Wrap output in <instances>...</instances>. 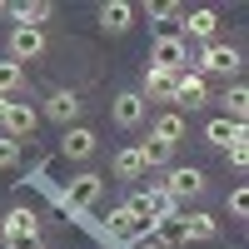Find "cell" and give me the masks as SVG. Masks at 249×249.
<instances>
[{
  "label": "cell",
  "mask_w": 249,
  "mask_h": 249,
  "mask_svg": "<svg viewBox=\"0 0 249 249\" xmlns=\"http://www.w3.org/2000/svg\"><path fill=\"white\" fill-rule=\"evenodd\" d=\"M124 204H130V214H135V219L144 224V230H150L155 219H164V214H179V204H175L170 195H164L160 184H155V190H135V195L124 199Z\"/></svg>",
  "instance_id": "cell-1"
},
{
  "label": "cell",
  "mask_w": 249,
  "mask_h": 249,
  "mask_svg": "<svg viewBox=\"0 0 249 249\" xmlns=\"http://www.w3.org/2000/svg\"><path fill=\"white\" fill-rule=\"evenodd\" d=\"M0 239L10 249H40V219L35 210H10L5 224H0Z\"/></svg>",
  "instance_id": "cell-2"
},
{
  "label": "cell",
  "mask_w": 249,
  "mask_h": 249,
  "mask_svg": "<svg viewBox=\"0 0 249 249\" xmlns=\"http://www.w3.org/2000/svg\"><path fill=\"white\" fill-rule=\"evenodd\" d=\"M100 190H105V175H95V170H85V175H75L65 190H60V204H65L70 214H85L90 204L100 199Z\"/></svg>",
  "instance_id": "cell-3"
},
{
  "label": "cell",
  "mask_w": 249,
  "mask_h": 249,
  "mask_svg": "<svg viewBox=\"0 0 249 249\" xmlns=\"http://www.w3.org/2000/svg\"><path fill=\"white\" fill-rule=\"evenodd\" d=\"M239 65H244V60H239L234 45H204L199 60H190V70H195V75H234Z\"/></svg>",
  "instance_id": "cell-4"
},
{
  "label": "cell",
  "mask_w": 249,
  "mask_h": 249,
  "mask_svg": "<svg viewBox=\"0 0 249 249\" xmlns=\"http://www.w3.org/2000/svg\"><path fill=\"white\" fill-rule=\"evenodd\" d=\"M170 105H175V110H190V115H195V110H204V105H210V85H204V75H195L190 65H184Z\"/></svg>",
  "instance_id": "cell-5"
},
{
  "label": "cell",
  "mask_w": 249,
  "mask_h": 249,
  "mask_svg": "<svg viewBox=\"0 0 249 249\" xmlns=\"http://www.w3.org/2000/svg\"><path fill=\"white\" fill-rule=\"evenodd\" d=\"M150 65H155V70H184V65H190V45H184L179 35H155Z\"/></svg>",
  "instance_id": "cell-6"
},
{
  "label": "cell",
  "mask_w": 249,
  "mask_h": 249,
  "mask_svg": "<svg viewBox=\"0 0 249 249\" xmlns=\"http://www.w3.org/2000/svg\"><path fill=\"white\" fill-rule=\"evenodd\" d=\"M179 25H184V45H190V40H204V45H214V30H219V15L210 10V5H195V10H184L179 15Z\"/></svg>",
  "instance_id": "cell-7"
},
{
  "label": "cell",
  "mask_w": 249,
  "mask_h": 249,
  "mask_svg": "<svg viewBox=\"0 0 249 249\" xmlns=\"http://www.w3.org/2000/svg\"><path fill=\"white\" fill-rule=\"evenodd\" d=\"M0 124H5V140H30L35 135V124H40V115L25 105V100H10V105H5V115H0Z\"/></svg>",
  "instance_id": "cell-8"
},
{
  "label": "cell",
  "mask_w": 249,
  "mask_h": 249,
  "mask_svg": "<svg viewBox=\"0 0 249 249\" xmlns=\"http://www.w3.org/2000/svg\"><path fill=\"white\" fill-rule=\"evenodd\" d=\"M160 190L170 195L175 204H179V199H195V195H204V175L195 170V164H179V170H170V179H164Z\"/></svg>",
  "instance_id": "cell-9"
},
{
  "label": "cell",
  "mask_w": 249,
  "mask_h": 249,
  "mask_svg": "<svg viewBox=\"0 0 249 249\" xmlns=\"http://www.w3.org/2000/svg\"><path fill=\"white\" fill-rule=\"evenodd\" d=\"M40 55H45V30L15 25V30H10V60H15V65H25V60H40Z\"/></svg>",
  "instance_id": "cell-10"
},
{
  "label": "cell",
  "mask_w": 249,
  "mask_h": 249,
  "mask_svg": "<svg viewBox=\"0 0 249 249\" xmlns=\"http://www.w3.org/2000/svg\"><path fill=\"white\" fill-rule=\"evenodd\" d=\"M100 150V140H95V130H85V124H70L65 135H60V155L65 160H90Z\"/></svg>",
  "instance_id": "cell-11"
},
{
  "label": "cell",
  "mask_w": 249,
  "mask_h": 249,
  "mask_svg": "<svg viewBox=\"0 0 249 249\" xmlns=\"http://www.w3.org/2000/svg\"><path fill=\"white\" fill-rule=\"evenodd\" d=\"M105 234H110V244H135V239L144 234V224L130 214V204H120V210H110V224H105Z\"/></svg>",
  "instance_id": "cell-12"
},
{
  "label": "cell",
  "mask_w": 249,
  "mask_h": 249,
  "mask_svg": "<svg viewBox=\"0 0 249 249\" xmlns=\"http://www.w3.org/2000/svg\"><path fill=\"white\" fill-rule=\"evenodd\" d=\"M175 85H179V70H144V90H140V100H164L170 105L175 100Z\"/></svg>",
  "instance_id": "cell-13"
},
{
  "label": "cell",
  "mask_w": 249,
  "mask_h": 249,
  "mask_svg": "<svg viewBox=\"0 0 249 249\" xmlns=\"http://www.w3.org/2000/svg\"><path fill=\"white\" fill-rule=\"evenodd\" d=\"M115 124L120 130H135V124H144V100H140V90H124V95H115Z\"/></svg>",
  "instance_id": "cell-14"
},
{
  "label": "cell",
  "mask_w": 249,
  "mask_h": 249,
  "mask_svg": "<svg viewBox=\"0 0 249 249\" xmlns=\"http://www.w3.org/2000/svg\"><path fill=\"white\" fill-rule=\"evenodd\" d=\"M45 115H50L55 124H65V130H70L75 115H80V95H75V90H55V95L45 100Z\"/></svg>",
  "instance_id": "cell-15"
},
{
  "label": "cell",
  "mask_w": 249,
  "mask_h": 249,
  "mask_svg": "<svg viewBox=\"0 0 249 249\" xmlns=\"http://www.w3.org/2000/svg\"><path fill=\"white\" fill-rule=\"evenodd\" d=\"M5 15H15L25 30H40L50 20V0H15V5H5Z\"/></svg>",
  "instance_id": "cell-16"
},
{
  "label": "cell",
  "mask_w": 249,
  "mask_h": 249,
  "mask_svg": "<svg viewBox=\"0 0 249 249\" xmlns=\"http://www.w3.org/2000/svg\"><path fill=\"white\" fill-rule=\"evenodd\" d=\"M150 239H155L160 249L184 244V214H164V219H155V224H150Z\"/></svg>",
  "instance_id": "cell-17"
},
{
  "label": "cell",
  "mask_w": 249,
  "mask_h": 249,
  "mask_svg": "<svg viewBox=\"0 0 249 249\" xmlns=\"http://www.w3.org/2000/svg\"><path fill=\"white\" fill-rule=\"evenodd\" d=\"M100 25L110 35H124L135 25V5H124V0H110V5H100Z\"/></svg>",
  "instance_id": "cell-18"
},
{
  "label": "cell",
  "mask_w": 249,
  "mask_h": 249,
  "mask_svg": "<svg viewBox=\"0 0 249 249\" xmlns=\"http://www.w3.org/2000/svg\"><path fill=\"white\" fill-rule=\"evenodd\" d=\"M204 140H210V144H219V150H230V144H239L244 140V124H234V120H210V124H204Z\"/></svg>",
  "instance_id": "cell-19"
},
{
  "label": "cell",
  "mask_w": 249,
  "mask_h": 249,
  "mask_svg": "<svg viewBox=\"0 0 249 249\" xmlns=\"http://www.w3.org/2000/svg\"><path fill=\"white\" fill-rule=\"evenodd\" d=\"M214 234H219L214 214H190V219H184V244H210Z\"/></svg>",
  "instance_id": "cell-20"
},
{
  "label": "cell",
  "mask_w": 249,
  "mask_h": 249,
  "mask_svg": "<svg viewBox=\"0 0 249 249\" xmlns=\"http://www.w3.org/2000/svg\"><path fill=\"white\" fill-rule=\"evenodd\" d=\"M150 170H144V160H140V144H130V150H120L115 155V179H144Z\"/></svg>",
  "instance_id": "cell-21"
},
{
  "label": "cell",
  "mask_w": 249,
  "mask_h": 249,
  "mask_svg": "<svg viewBox=\"0 0 249 249\" xmlns=\"http://www.w3.org/2000/svg\"><path fill=\"white\" fill-rule=\"evenodd\" d=\"M179 135H184V115L179 110H164L155 120V130H150V140H164V144H179Z\"/></svg>",
  "instance_id": "cell-22"
},
{
  "label": "cell",
  "mask_w": 249,
  "mask_h": 249,
  "mask_svg": "<svg viewBox=\"0 0 249 249\" xmlns=\"http://www.w3.org/2000/svg\"><path fill=\"white\" fill-rule=\"evenodd\" d=\"M140 160H144V170H164V164L175 160V144H164V140H144V144H140Z\"/></svg>",
  "instance_id": "cell-23"
},
{
  "label": "cell",
  "mask_w": 249,
  "mask_h": 249,
  "mask_svg": "<svg viewBox=\"0 0 249 249\" xmlns=\"http://www.w3.org/2000/svg\"><path fill=\"white\" fill-rule=\"evenodd\" d=\"M244 115H249V90H244V85H234L230 95H224V120L244 124Z\"/></svg>",
  "instance_id": "cell-24"
},
{
  "label": "cell",
  "mask_w": 249,
  "mask_h": 249,
  "mask_svg": "<svg viewBox=\"0 0 249 249\" xmlns=\"http://www.w3.org/2000/svg\"><path fill=\"white\" fill-rule=\"evenodd\" d=\"M25 85V65H15V60H0V95H15Z\"/></svg>",
  "instance_id": "cell-25"
},
{
  "label": "cell",
  "mask_w": 249,
  "mask_h": 249,
  "mask_svg": "<svg viewBox=\"0 0 249 249\" xmlns=\"http://www.w3.org/2000/svg\"><path fill=\"white\" fill-rule=\"evenodd\" d=\"M144 15H150V20H179L184 5H175V0H170V5H144Z\"/></svg>",
  "instance_id": "cell-26"
},
{
  "label": "cell",
  "mask_w": 249,
  "mask_h": 249,
  "mask_svg": "<svg viewBox=\"0 0 249 249\" xmlns=\"http://www.w3.org/2000/svg\"><path fill=\"white\" fill-rule=\"evenodd\" d=\"M230 214H234V219H244V214H249V190H244V184L230 195Z\"/></svg>",
  "instance_id": "cell-27"
},
{
  "label": "cell",
  "mask_w": 249,
  "mask_h": 249,
  "mask_svg": "<svg viewBox=\"0 0 249 249\" xmlns=\"http://www.w3.org/2000/svg\"><path fill=\"white\" fill-rule=\"evenodd\" d=\"M15 160H20V144H15V140H5V135H0V170H10Z\"/></svg>",
  "instance_id": "cell-28"
},
{
  "label": "cell",
  "mask_w": 249,
  "mask_h": 249,
  "mask_svg": "<svg viewBox=\"0 0 249 249\" xmlns=\"http://www.w3.org/2000/svg\"><path fill=\"white\" fill-rule=\"evenodd\" d=\"M230 164H234V170H244V164H249V144H244V140L230 144Z\"/></svg>",
  "instance_id": "cell-29"
},
{
  "label": "cell",
  "mask_w": 249,
  "mask_h": 249,
  "mask_svg": "<svg viewBox=\"0 0 249 249\" xmlns=\"http://www.w3.org/2000/svg\"><path fill=\"white\" fill-rule=\"evenodd\" d=\"M124 249H160V244H155V239H150V234H140V239H135V244H124Z\"/></svg>",
  "instance_id": "cell-30"
},
{
  "label": "cell",
  "mask_w": 249,
  "mask_h": 249,
  "mask_svg": "<svg viewBox=\"0 0 249 249\" xmlns=\"http://www.w3.org/2000/svg\"><path fill=\"white\" fill-rule=\"evenodd\" d=\"M5 105H10V100H5V95H0V115H5Z\"/></svg>",
  "instance_id": "cell-31"
},
{
  "label": "cell",
  "mask_w": 249,
  "mask_h": 249,
  "mask_svg": "<svg viewBox=\"0 0 249 249\" xmlns=\"http://www.w3.org/2000/svg\"><path fill=\"white\" fill-rule=\"evenodd\" d=\"M0 15H5V5H0Z\"/></svg>",
  "instance_id": "cell-32"
}]
</instances>
